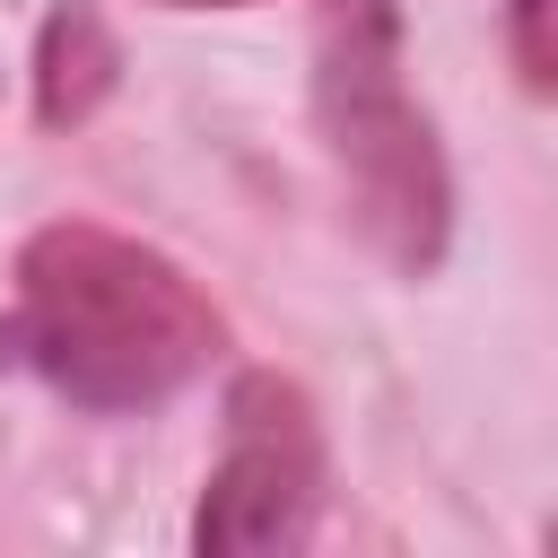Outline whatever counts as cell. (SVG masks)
<instances>
[{
	"label": "cell",
	"instance_id": "1",
	"mask_svg": "<svg viewBox=\"0 0 558 558\" xmlns=\"http://www.w3.org/2000/svg\"><path fill=\"white\" fill-rule=\"evenodd\" d=\"M227 349V314L183 262L96 218H52L17 244V296L0 314V357L26 366L70 410H157L201 384Z\"/></svg>",
	"mask_w": 558,
	"mask_h": 558
},
{
	"label": "cell",
	"instance_id": "2",
	"mask_svg": "<svg viewBox=\"0 0 558 558\" xmlns=\"http://www.w3.org/2000/svg\"><path fill=\"white\" fill-rule=\"evenodd\" d=\"M314 131L349 192L357 235L401 279H427L453 244V174L436 122L401 78L392 0H314Z\"/></svg>",
	"mask_w": 558,
	"mask_h": 558
},
{
	"label": "cell",
	"instance_id": "3",
	"mask_svg": "<svg viewBox=\"0 0 558 558\" xmlns=\"http://www.w3.org/2000/svg\"><path fill=\"white\" fill-rule=\"evenodd\" d=\"M323 488H331V453H323V418L305 384H288L279 366H244L227 384V445L209 462L192 549L201 558L296 549L323 514Z\"/></svg>",
	"mask_w": 558,
	"mask_h": 558
},
{
	"label": "cell",
	"instance_id": "4",
	"mask_svg": "<svg viewBox=\"0 0 558 558\" xmlns=\"http://www.w3.org/2000/svg\"><path fill=\"white\" fill-rule=\"evenodd\" d=\"M35 122L44 131H78L105 113V96L122 87V44L105 26L96 0H61L44 26H35Z\"/></svg>",
	"mask_w": 558,
	"mask_h": 558
},
{
	"label": "cell",
	"instance_id": "5",
	"mask_svg": "<svg viewBox=\"0 0 558 558\" xmlns=\"http://www.w3.org/2000/svg\"><path fill=\"white\" fill-rule=\"evenodd\" d=\"M549 9L558 0H506V44L532 96H558V44H549Z\"/></svg>",
	"mask_w": 558,
	"mask_h": 558
},
{
	"label": "cell",
	"instance_id": "6",
	"mask_svg": "<svg viewBox=\"0 0 558 558\" xmlns=\"http://www.w3.org/2000/svg\"><path fill=\"white\" fill-rule=\"evenodd\" d=\"M166 9H244V0H166Z\"/></svg>",
	"mask_w": 558,
	"mask_h": 558
}]
</instances>
